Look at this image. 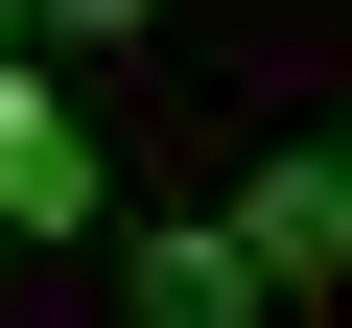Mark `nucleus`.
<instances>
[{"label":"nucleus","instance_id":"1","mask_svg":"<svg viewBox=\"0 0 352 328\" xmlns=\"http://www.w3.org/2000/svg\"><path fill=\"white\" fill-rule=\"evenodd\" d=\"M118 211V164H94V117L47 94V71H0V235H94Z\"/></svg>","mask_w":352,"mask_h":328},{"label":"nucleus","instance_id":"2","mask_svg":"<svg viewBox=\"0 0 352 328\" xmlns=\"http://www.w3.org/2000/svg\"><path fill=\"white\" fill-rule=\"evenodd\" d=\"M212 235L258 258V305H282V281H352V211H329V141H282V164H258V188H235Z\"/></svg>","mask_w":352,"mask_h":328},{"label":"nucleus","instance_id":"3","mask_svg":"<svg viewBox=\"0 0 352 328\" xmlns=\"http://www.w3.org/2000/svg\"><path fill=\"white\" fill-rule=\"evenodd\" d=\"M118 305H141V328H258V258H235L212 211H164V235H118Z\"/></svg>","mask_w":352,"mask_h":328},{"label":"nucleus","instance_id":"4","mask_svg":"<svg viewBox=\"0 0 352 328\" xmlns=\"http://www.w3.org/2000/svg\"><path fill=\"white\" fill-rule=\"evenodd\" d=\"M164 0H24V47H141Z\"/></svg>","mask_w":352,"mask_h":328},{"label":"nucleus","instance_id":"5","mask_svg":"<svg viewBox=\"0 0 352 328\" xmlns=\"http://www.w3.org/2000/svg\"><path fill=\"white\" fill-rule=\"evenodd\" d=\"M0 71H24V0H0Z\"/></svg>","mask_w":352,"mask_h":328},{"label":"nucleus","instance_id":"6","mask_svg":"<svg viewBox=\"0 0 352 328\" xmlns=\"http://www.w3.org/2000/svg\"><path fill=\"white\" fill-rule=\"evenodd\" d=\"M329 211H352V141H329Z\"/></svg>","mask_w":352,"mask_h":328}]
</instances>
